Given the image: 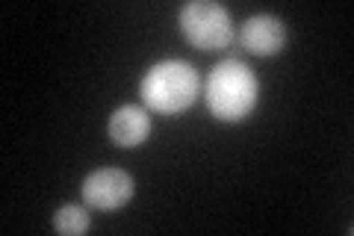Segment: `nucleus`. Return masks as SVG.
Masks as SVG:
<instances>
[{"label":"nucleus","instance_id":"7ed1b4c3","mask_svg":"<svg viewBox=\"0 0 354 236\" xmlns=\"http://www.w3.org/2000/svg\"><path fill=\"white\" fill-rule=\"evenodd\" d=\"M177 24L198 51L227 48L230 39H234V24H230L227 9L213 3V0H192V3L180 6Z\"/></svg>","mask_w":354,"mask_h":236},{"label":"nucleus","instance_id":"39448f33","mask_svg":"<svg viewBox=\"0 0 354 236\" xmlns=\"http://www.w3.org/2000/svg\"><path fill=\"white\" fill-rule=\"evenodd\" d=\"M239 42H242V48L254 56H274V53H281L286 44V27H283V21L274 15H254L242 24Z\"/></svg>","mask_w":354,"mask_h":236},{"label":"nucleus","instance_id":"0eeeda50","mask_svg":"<svg viewBox=\"0 0 354 236\" xmlns=\"http://www.w3.org/2000/svg\"><path fill=\"white\" fill-rule=\"evenodd\" d=\"M92 228V219H88V212L77 204H65L53 212V230H59L65 236H77V233H86Z\"/></svg>","mask_w":354,"mask_h":236},{"label":"nucleus","instance_id":"20e7f679","mask_svg":"<svg viewBox=\"0 0 354 236\" xmlns=\"http://www.w3.org/2000/svg\"><path fill=\"white\" fill-rule=\"evenodd\" d=\"M80 192H83V201L88 207L109 212V210L124 207L133 198L136 181H133L127 172H121V168H97V172L83 177Z\"/></svg>","mask_w":354,"mask_h":236},{"label":"nucleus","instance_id":"f257e3e1","mask_svg":"<svg viewBox=\"0 0 354 236\" xmlns=\"http://www.w3.org/2000/svg\"><path fill=\"white\" fill-rule=\"evenodd\" d=\"M257 77L239 60H225L209 71L204 83V100L218 121H242L257 107Z\"/></svg>","mask_w":354,"mask_h":236},{"label":"nucleus","instance_id":"423d86ee","mask_svg":"<svg viewBox=\"0 0 354 236\" xmlns=\"http://www.w3.org/2000/svg\"><path fill=\"white\" fill-rule=\"evenodd\" d=\"M109 139H113L118 148H139L142 142L148 139L151 133V118L142 107H118L113 116H109Z\"/></svg>","mask_w":354,"mask_h":236},{"label":"nucleus","instance_id":"f03ea898","mask_svg":"<svg viewBox=\"0 0 354 236\" xmlns=\"http://www.w3.org/2000/svg\"><path fill=\"white\" fill-rule=\"evenodd\" d=\"M201 95V77L183 60H162L142 77V100L162 116L189 109Z\"/></svg>","mask_w":354,"mask_h":236}]
</instances>
